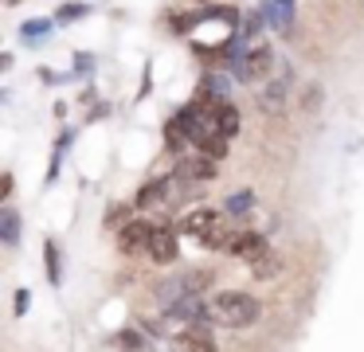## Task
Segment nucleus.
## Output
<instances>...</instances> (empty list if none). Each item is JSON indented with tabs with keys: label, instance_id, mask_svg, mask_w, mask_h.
I'll return each instance as SVG.
<instances>
[{
	"label": "nucleus",
	"instance_id": "obj_16",
	"mask_svg": "<svg viewBox=\"0 0 364 352\" xmlns=\"http://www.w3.org/2000/svg\"><path fill=\"white\" fill-rule=\"evenodd\" d=\"M228 145H231V137H223V133H215V137H212V141H204L200 149H204V153L212 156V161H223V156H228Z\"/></svg>",
	"mask_w": 364,
	"mask_h": 352
},
{
	"label": "nucleus",
	"instance_id": "obj_15",
	"mask_svg": "<svg viewBox=\"0 0 364 352\" xmlns=\"http://www.w3.org/2000/svg\"><path fill=\"white\" fill-rule=\"evenodd\" d=\"M43 258H48V278L59 286V282H63V274H59V247H55L51 239L43 242Z\"/></svg>",
	"mask_w": 364,
	"mask_h": 352
},
{
	"label": "nucleus",
	"instance_id": "obj_2",
	"mask_svg": "<svg viewBox=\"0 0 364 352\" xmlns=\"http://www.w3.org/2000/svg\"><path fill=\"white\" fill-rule=\"evenodd\" d=\"M223 250H228L231 258H239V262H247V266H259L262 258H270V242L262 239L259 231H231V239L223 242Z\"/></svg>",
	"mask_w": 364,
	"mask_h": 352
},
{
	"label": "nucleus",
	"instance_id": "obj_12",
	"mask_svg": "<svg viewBox=\"0 0 364 352\" xmlns=\"http://www.w3.org/2000/svg\"><path fill=\"white\" fill-rule=\"evenodd\" d=\"M239 125H243L239 110L231 106V102H223V106H220V133H223V137H239Z\"/></svg>",
	"mask_w": 364,
	"mask_h": 352
},
{
	"label": "nucleus",
	"instance_id": "obj_13",
	"mask_svg": "<svg viewBox=\"0 0 364 352\" xmlns=\"http://www.w3.org/2000/svg\"><path fill=\"white\" fill-rule=\"evenodd\" d=\"M129 219H134V208H129V203H114V208L106 211V227H110V231H122Z\"/></svg>",
	"mask_w": 364,
	"mask_h": 352
},
{
	"label": "nucleus",
	"instance_id": "obj_8",
	"mask_svg": "<svg viewBox=\"0 0 364 352\" xmlns=\"http://www.w3.org/2000/svg\"><path fill=\"white\" fill-rule=\"evenodd\" d=\"M188 145H192V141H188V129H184V122L173 114V117L165 122V149L181 156V153H188Z\"/></svg>",
	"mask_w": 364,
	"mask_h": 352
},
{
	"label": "nucleus",
	"instance_id": "obj_19",
	"mask_svg": "<svg viewBox=\"0 0 364 352\" xmlns=\"http://www.w3.org/2000/svg\"><path fill=\"white\" fill-rule=\"evenodd\" d=\"M259 28H262V16L251 12V16H247V23H243V36H259Z\"/></svg>",
	"mask_w": 364,
	"mask_h": 352
},
{
	"label": "nucleus",
	"instance_id": "obj_7",
	"mask_svg": "<svg viewBox=\"0 0 364 352\" xmlns=\"http://www.w3.org/2000/svg\"><path fill=\"white\" fill-rule=\"evenodd\" d=\"M176 352H215V341L204 329V321H200V325H188L176 336Z\"/></svg>",
	"mask_w": 364,
	"mask_h": 352
},
{
	"label": "nucleus",
	"instance_id": "obj_22",
	"mask_svg": "<svg viewBox=\"0 0 364 352\" xmlns=\"http://www.w3.org/2000/svg\"><path fill=\"white\" fill-rule=\"evenodd\" d=\"M16 313H28V289H20V294H16Z\"/></svg>",
	"mask_w": 364,
	"mask_h": 352
},
{
	"label": "nucleus",
	"instance_id": "obj_17",
	"mask_svg": "<svg viewBox=\"0 0 364 352\" xmlns=\"http://www.w3.org/2000/svg\"><path fill=\"white\" fill-rule=\"evenodd\" d=\"M87 12H90V4H63L55 20H59V23H71V20H82Z\"/></svg>",
	"mask_w": 364,
	"mask_h": 352
},
{
	"label": "nucleus",
	"instance_id": "obj_24",
	"mask_svg": "<svg viewBox=\"0 0 364 352\" xmlns=\"http://www.w3.org/2000/svg\"><path fill=\"white\" fill-rule=\"evenodd\" d=\"M4 4H20V0H4Z\"/></svg>",
	"mask_w": 364,
	"mask_h": 352
},
{
	"label": "nucleus",
	"instance_id": "obj_23",
	"mask_svg": "<svg viewBox=\"0 0 364 352\" xmlns=\"http://www.w3.org/2000/svg\"><path fill=\"white\" fill-rule=\"evenodd\" d=\"M274 4H286V8H290V4H294V0H274Z\"/></svg>",
	"mask_w": 364,
	"mask_h": 352
},
{
	"label": "nucleus",
	"instance_id": "obj_14",
	"mask_svg": "<svg viewBox=\"0 0 364 352\" xmlns=\"http://www.w3.org/2000/svg\"><path fill=\"white\" fill-rule=\"evenodd\" d=\"M251 208H255V192H251V188H243V192L228 196V211H231V215H247Z\"/></svg>",
	"mask_w": 364,
	"mask_h": 352
},
{
	"label": "nucleus",
	"instance_id": "obj_1",
	"mask_svg": "<svg viewBox=\"0 0 364 352\" xmlns=\"http://www.w3.org/2000/svg\"><path fill=\"white\" fill-rule=\"evenodd\" d=\"M262 317V302L247 289H220L212 297V321L223 329H247Z\"/></svg>",
	"mask_w": 364,
	"mask_h": 352
},
{
	"label": "nucleus",
	"instance_id": "obj_10",
	"mask_svg": "<svg viewBox=\"0 0 364 352\" xmlns=\"http://www.w3.org/2000/svg\"><path fill=\"white\" fill-rule=\"evenodd\" d=\"M0 239H4V247H16L20 242V215L12 208L0 211Z\"/></svg>",
	"mask_w": 364,
	"mask_h": 352
},
{
	"label": "nucleus",
	"instance_id": "obj_6",
	"mask_svg": "<svg viewBox=\"0 0 364 352\" xmlns=\"http://www.w3.org/2000/svg\"><path fill=\"white\" fill-rule=\"evenodd\" d=\"M153 219H129L126 227L118 231V247L126 255H137V250H149V239H153Z\"/></svg>",
	"mask_w": 364,
	"mask_h": 352
},
{
	"label": "nucleus",
	"instance_id": "obj_18",
	"mask_svg": "<svg viewBox=\"0 0 364 352\" xmlns=\"http://www.w3.org/2000/svg\"><path fill=\"white\" fill-rule=\"evenodd\" d=\"M118 344H122L126 352H137V348H141V336H137L134 329H122V333H118Z\"/></svg>",
	"mask_w": 364,
	"mask_h": 352
},
{
	"label": "nucleus",
	"instance_id": "obj_20",
	"mask_svg": "<svg viewBox=\"0 0 364 352\" xmlns=\"http://www.w3.org/2000/svg\"><path fill=\"white\" fill-rule=\"evenodd\" d=\"M278 270V262H274V255H270V258H262V262L259 266H255V274H259V278H270V274H274Z\"/></svg>",
	"mask_w": 364,
	"mask_h": 352
},
{
	"label": "nucleus",
	"instance_id": "obj_4",
	"mask_svg": "<svg viewBox=\"0 0 364 352\" xmlns=\"http://www.w3.org/2000/svg\"><path fill=\"white\" fill-rule=\"evenodd\" d=\"M173 172L181 180H188V184H208V180L220 172V161H212L204 149H196V153H181V156H176V169Z\"/></svg>",
	"mask_w": 364,
	"mask_h": 352
},
{
	"label": "nucleus",
	"instance_id": "obj_21",
	"mask_svg": "<svg viewBox=\"0 0 364 352\" xmlns=\"http://www.w3.org/2000/svg\"><path fill=\"white\" fill-rule=\"evenodd\" d=\"M0 196H4V200L12 196V172H4V176H0Z\"/></svg>",
	"mask_w": 364,
	"mask_h": 352
},
{
	"label": "nucleus",
	"instance_id": "obj_3",
	"mask_svg": "<svg viewBox=\"0 0 364 352\" xmlns=\"http://www.w3.org/2000/svg\"><path fill=\"white\" fill-rule=\"evenodd\" d=\"M270 70H274V51H270L267 43H255L251 51H243V59H239V67H235V78L259 86L270 78Z\"/></svg>",
	"mask_w": 364,
	"mask_h": 352
},
{
	"label": "nucleus",
	"instance_id": "obj_5",
	"mask_svg": "<svg viewBox=\"0 0 364 352\" xmlns=\"http://www.w3.org/2000/svg\"><path fill=\"white\" fill-rule=\"evenodd\" d=\"M176 239H181V231H176V223H157V227H153V239H149V250H145V255H149L157 266H168V262H176V255H181V247H176Z\"/></svg>",
	"mask_w": 364,
	"mask_h": 352
},
{
	"label": "nucleus",
	"instance_id": "obj_9",
	"mask_svg": "<svg viewBox=\"0 0 364 352\" xmlns=\"http://www.w3.org/2000/svg\"><path fill=\"white\" fill-rule=\"evenodd\" d=\"M259 106L267 110V114H278V110L286 106V82H267V86H262Z\"/></svg>",
	"mask_w": 364,
	"mask_h": 352
},
{
	"label": "nucleus",
	"instance_id": "obj_11",
	"mask_svg": "<svg viewBox=\"0 0 364 352\" xmlns=\"http://www.w3.org/2000/svg\"><path fill=\"white\" fill-rule=\"evenodd\" d=\"M48 31H51V20H28L24 28H20V39H24L28 47H40L43 39H48Z\"/></svg>",
	"mask_w": 364,
	"mask_h": 352
}]
</instances>
